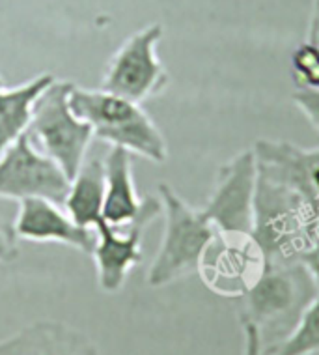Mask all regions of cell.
Masks as SVG:
<instances>
[{
    "mask_svg": "<svg viewBox=\"0 0 319 355\" xmlns=\"http://www.w3.org/2000/svg\"><path fill=\"white\" fill-rule=\"evenodd\" d=\"M252 152L259 174L301 196L319 225V146L299 148L291 142L258 141Z\"/></svg>",
    "mask_w": 319,
    "mask_h": 355,
    "instance_id": "obj_10",
    "label": "cell"
},
{
    "mask_svg": "<svg viewBox=\"0 0 319 355\" xmlns=\"http://www.w3.org/2000/svg\"><path fill=\"white\" fill-rule=\"evenodd\" d=\"M159 198L165 214V234L147 270L146 281L152 288L166 286L198 271L203 252L217 234L203 209L189 206L170 185H159Z\"/></svg>",
    "mask_w": 319,
    "mask_h": 355,
    "instance_id": "obj_3",
    "label": "cell"
},
{
    "mask_svg": "<svg viewBox=\"0 0 319 355\" xmlns=\"http://www.w3.org/2000/svg\"><path fill=\"white\" fill-rule=\"evenodd\" d=\"M104 163L99 157L84 161L71 180L66 196V209L71 219L80 227L93 228L103 219L104 206Z\"/></svg>",
    "mask_w": 319,
    "mask_h": 355,
    "instance_id": "obj_16",
    "label": "cell"
},
{
    "mask_svg": "<svg viewBox=\"0 0 319 355\" xmlns=\"http://www.w3.org/2000/svg\"><path fill=\"white\" fill-rule=\"evenodd\" d=\"M307 282L312 281L297 262H267L258 281L245 294L246 313L243 316L259 325L288 314L304 295Z\"/></svg>",
    "mask_w": 319,
    "mask_h": 355,
    "instance_id": "obj_12",
    "label": "cell"
},
{
    "mask_svg": "<svg viewBox=\"0 0 319 355\" xmlns=\"http://www.w3.org/2000/svg\"><path fill=\"white\" fill-rule=\"evenodd\" d=\"M250 236L265 263H293L319 236V225L301 196L258 172Z\"/></svg>",
    "mask_w": 319,
    "mask_h": 355,
    "instance_id": "obj_1",
    "label": "cell"
},
{
    "mask_svg": "<svg viewBox=\"0 0 319 355\" xmlns=\"http://www.w3.org/2000/svg\"><path fill=\"white\" fill-rule=\"evenodd\" d=\"M291 99L302 110V114L310 120L313 128L319 131V90H302V88H299L291 96Z\"/></svg>",
    "mask_w": 319,
    "mask_h": 355,
    "instance_id": "obj_19",
    "label": "cell"
},
{
    "mask_svg": "<svg viewBox=\"0 0 319 355\" xmlns=\"http://www.w3.org/2000/svg\"><path fill=\"white\" fill-rule=\"evenodd\" d=\"M0 355H98L86 335L62 322H37L0 340Z\"/></svg>",
    "mask_w": 319,
    "mask_h": 355,
    "instance_id": "obj_13",
    "label": "cell"
},
{
    "mask_svg": "<svg viewBox=\"0 0 319 355\" xmlns=\"http://www.w3.org/2000/svg\"><path fill=\"white\" fill-rule=\"evenodd\" d=\"M241 329H243V355H262V331L256 322L246 316H241Z\"/></svg>",
    "mask_w": 319,
    "mask_h": 355,
    "instance_id": "obj_21",
    "label": "cell"
},
{
    "mask_svg": "<svg viewBox=\"0 0 319 355\" xmlns=\"http://www.w3.org/2000/svg\"><path fill=\"white\" fill-rule=\"evenodd\" d=\"M308 43H313L319 47V0H313L312 21H310V28H308Z\"/></svg>",
    "mask_w": 319,
    "mask_h": 355,
    "instance_id": "obj_23",
    "label": "cell"
},
{
    "mask_svg": "<svg viewBox=\"0 0 319 355\" xmlns=\"http://www.w3.org/2000/svg\"><path fill=\"white\" fill-rule=\"evenodd\" d=\"M69 105L80 120L92 128L93 137L154 161H166V141L140 103L107 90L73 86Z\"/></svg>",
    "mask_w": 319,
    "mask_h": 355,
    "instance_id": "obj_2",
    "label": "cell"
},
{
    "mask_svg": "<svg viewBox=\"0 0 319 355\" xmlns=\"http://www.w3.org/2000/svg\"><path fill=\"white\" fill-rule=\"evenodd\" d=\"M297 263L307 271L313 286L319 290V236L297 258Z\"/></svg>",
    "mask_w": 319,
    "mask_h": 355,
    "instance_id": "obj_20",
    "label": "cell"
},
{
    "mask_svg": "<svg viewBox=\"0 0 319 355\" xmlns=\"http://www.w3.org/2000/svg\"><path fill=\"white\" fill-rule=\"evenodd\" d=\"M13 232L17 239L39 243H62L92 254L98 243L95 228L80 227L58 204L45 198H25L19 202Z\"/></svg>",
    "mask_w": 319,
    "mask_h": 355,
    "instance_id": "obj_11",
    "label": "cell"
},
{
    "mask_svg": "<svg viewBox=\"0 0 319 355\" xmlns=\"http://www.w3.org/2000/svg\"><path fill=\"white\" fill-rule=\"evenodd\" d=\"M133 153L123 148L111 146L104 163V206L103 219L114 227H125L135 219L142 200L136 193L135 180H133Z\"/></svg>",
    "mask_w": 319,
    "mask_h": 355,
    "instance_id": "obj_14",
    "label": "cell"
},
{
    "mask_svg": "<svg viewBox=\"0 0 319 355\" xmlns=\"http://www.w3.org/2000/svg\"><path fill=\"white\" fill-rule=\"evenodd\" d=\"M4 88H6V85H4V79H2V77H0V92H2V90H4Z\"/></svg>",
    "mask_w": 319,
    "mask_h": 355,
    "instance_id": "obj_24",
    "label": "cell"
},
{
    "mask_svg": "<svg viewBox=\"0 0 319 355\" xmlns=\"http://www.w3.org/2000/svg\"><path fill=\"white\" fill-rule=\"evenodd\" d=\"M319 354V295H316L299 316L295 329L265 355H313Z\"/></svg>",
    "mask_w": 319,
    "mask_h": 355,
    "instance_id": "obj_17",
    "label": "cell"
},
{
    "mask_svg": "<svg viewBox=\"0 0 319 355\" xmlns=\"http://www.w3.org/2000/svg\"><path fill=\"white\" fill-rule=\"evenodd\" d=\"M69 185L71 182L64 171L39 152L26 133L0 155V198L19 202L25 198H45L64 204Z\"/></svg>",
    "mask_w": 319,
    "mask_h": 355,
    "instance_id": "obj_6",
    "label": "cell"
},
{
    "mask_svg": "<svg viewBox=\"0 0 319 355\" xmlns=\"http://www.w3.org/2000/svg\"><path fill=\"white\" fill-rule=\"evenodd\" d=\"M163 214L161 198L149 196L142 200L138 214L129 225L114 227L101 219L95 225L98 243L92 257L98 270L99 288L107 294H116L125 284L129 271L142 262V236Z\"/></svg>",
    "mask_w": 319,
    "mask_h": 355,
    "instance_id": "obj_7",
    "label": "cell"
},
{
    "mask_svg": "<svg viewBox=\"0 0 319 355\" xmlns=\"http://www.w3.org/2000/svg\"><path fill=\"white\" fill-rule=\"evenodd\" d=\"M258 184V165L254 152L235 155L219 168L215 189L203 214L219 234L250 236L254 227V198Z\"/></svg>",
    "mask_w": 319,
    "mask_h": 355,
    "instance_id": "obj_8",
    "label": "cell"
},
{
    "mask_svg": "<svg viewBox=\"0 0 319 355\" xmlns=\"http://www.w3.org/2000/svg\"><path fill=\"white\" fill-rule=\"evenodd\" d=\"M55 79L51 73H42L15 88H4L0 92V155L28 131L34 103Z\"/></svg>",
    "mask_w": 319,
    "mask_h": 355,
    "instance_id": "obj_15",
    "label": "cell"
},
{
    "mask_svg": "<svg viewBox=\"0 0 319 355\" xmlns=\"http://www.w3.org/2000/svg\"><path fill=\"white\" fill-rule=\"evenodd\" d=\"M265 268V258L252 236L215 234L203 252L198 273L206 286L224 297H245Z\"/></svg>",
    "mask_w": 319,
    "mask_h": 355,
    "instance_id": "obj_9",
    "label": "cell"
},
{
    "mask_svg": "<svg viewBox=\"0 0 319 355\" xmlns=\"http://www.w3.org/2000/svg\"><path fill=\"white\" fill-rule=\"evenodd\" d=\"M163 34V26L155 23L125 40L104 68L101 90L135 103L159 96L170 80L157 56V45Z\"/></svg>",
    "mask_w": 319,
    "mask_h": 355,
    "instance_id": "obj_5",
    "label": "cell"
},
{
    "mask_svg": "<svg viewBox=\"0 0 319 355\" xmlns=\"http://www.w3.org/2000/svg\"><path fill=\"white\" fill-rule=\"evenodd\" d=\"M73 83L58 80L45 90L32 110L26 135L34 146L60 166L69 182L86 161L88 148L93 139L92 128L80 120L69 105Z\"/></svg>",
    "mask_w": 319,
    "mask_h": 355,
    "instance_id": "obj_4",
    "label": "cell"
},
{
    "mask_svg": "<svg viewBox=\"0 0 319 355\" xmlns=\"http://www.w3.org/2000/svg\"><path fill=\"white\" fill-rule=\"evenodd\" d=\"M291 73L302 90H319V47L302 43L291 56Z\"/></svg>",
    "mask_w": 319,
    "mask_h": 355,
    "instance_id": "obj_18",
    "label": "cell"
},
{
    "mask_svg": "<svg viewBox=\"0 0 319 355\" xmlns=\"http://www.w3.org/2000/svg\"><path fill=\"white\" fill-rule=\"evenodd\" d=\"M17 257V236L13 232V228L4 227L0 223V263L13 262Z\"/></svg>",
    "mask_w": 319,
    "mask_h": 355,
    "instance_id": "obj_22",
    "label": "cell"
}]
</instances>
